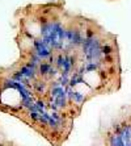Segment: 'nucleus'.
Returning a JSON list of instances; mask_svg holds the SVG:
<instances>
[{"label": "nucleus", "mask_w": 131, "mask_h": 146, "mask_svg": "<svg viewBox=\"0 0 131 146\" xmlns=\"http://www.w3.org/2000/svg\"><path fill=\"white\" fill-rule=\"evenodd\" d=\"M16 19L20 57L0 70V111L62 141L85 102L119 86L117 37L63 1L29 4Z\"/></svg>", "instance_id": "obj_1"}]
</instances>
